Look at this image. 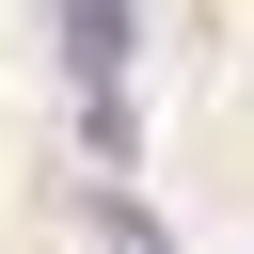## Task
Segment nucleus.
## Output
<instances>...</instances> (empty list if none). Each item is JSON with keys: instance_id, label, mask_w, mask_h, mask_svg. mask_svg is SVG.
Segmentation results:
<instances>
[{"instance_id": "f257e3e1", "label": "nucleus", "mask_w": 254, "mask_h": 254, "mask_svg": "<svg viewBox=\"0 0 254 254\" xmlns=\"http://www.w3.org/2000/svg\"><path fill=\"white\" fill-rule=\"evenodd\" d=\"M64 48H79V79H111V64H127V0H79V16H64Z\"/></svg>"}]
</instances>
